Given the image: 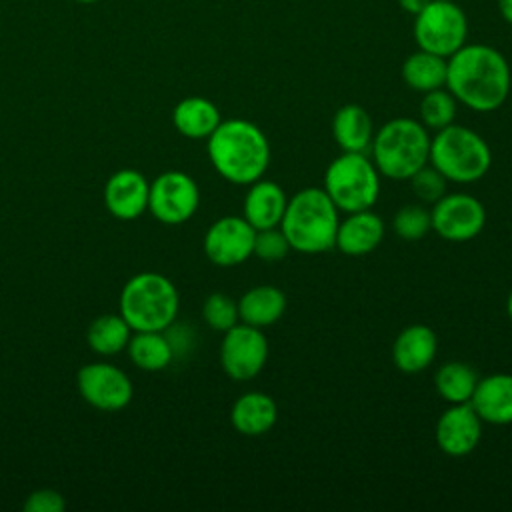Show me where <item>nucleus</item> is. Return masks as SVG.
<instances>
[{"label": "nucleus", "instance_id": "1", "mask_svg": "<svg viewBox=\"0 0 512 512\" xmlns=\"http://www.w3.org/2000/svg\"><path fill=\"white\" fill-rule=\"evenodd\" d=\"M510 86V64L494 46L464 44L448 56L446 88L458 104L474 112L498 110L506 102Z\"/></svg>", "mask_w": 512, "mask_h": 512}, {"label": "nucleus", "instance_id": "2", "mask_svg": "<svg viewBox=\"0 0 512 512\" xmlns=\"http://www.w3.org/2000/svg\"><path fill=\"white\" fill-rule=\"evenodd\" d=\"M208 158L228 182L248 186L270 166V144L262 128L244 118L222 120L208 136Z\"/></svg>", "mask_w": 512, "mask_h": 512}, {"label": "nucleus", "instance_id": "3", "mask_svg": "<svg viewBox=\"0 0 512 512\" xmlns=\"http://www.w3.org/2000/svg\"><path fill=\"white\" fill-rule=\"evenodd\" d=\"M340 210L324 188H302L288 198L280 230L292 250L300 254H322L334 248Z\"/></svg>", "mask_w": 512, "mask_h": 512}, {"label": "nucleus", "instance_id": "4", "mask_svg": "<svg viewBox=\"0 0 512 512\" xmlns=\"http://www.w3.org/2000/svg\"><path fill=\"white\" fill-rule=\"evenodd\" d=\"M430 132L414 118H392L382 124L370 144L372 162L380 176L390 180H410L414 172L428 164Z\"/></svg>", "mask_w": 512, "mask_h": 512}, {"label": "nucleus", "instance_id": "5", "mask_svg": "<svg viewBox=\"0 0 512 512\" xmlns=\"http://www.w3.org/2000/svg\"><path fill=\"white\" fill-rule=\"evenodd\" d=\"M428 164L448 182L472 184L482 180L492 166L488 142L468 126L450 124L430 138Z\"/></svg>", "mask_w": 512, "mask_h": 512}, {"label": "nucleus", "instance_id": "6", "mask_svg": "<svg viewBox=\"0 0 512 512\" xmlns=\"http://www.w3.org/2000/svg\"><path fill=\"white\" fill-rule=\"evenodd\" d=\"M180 296L172 280L158 272L132 276L120 292V316L138 330H166L176 322Z\"/></svg>", "mask_w": 512, "mask_h": 512}, {"label": "nucleus", "instance_id": "7", "mask_svg": "<svg viewBox=\"0 0 512 512\" xmlns=\"http://www.w3.org/2000/svg\"><path fill=\"white\" fill-rule=\"evenodd\" d=\"M322 188L344 214L368 210L380 196V172L364 152H342L328 164Z\"/></svg>", "mask_w": 512, "mask_h": 512}, {"label": "nucleus", "instance_id": "8", "mask_svg": "<svg viewBox=\"0 0 512 512\" xmlns=\"http://www.w3.org/2000/svg\"><path fill=\"white\" fill-rule=\"evenodd\" d=\"M412 34L420 50L448 58L466 44L468 18L454 0H430L414 16Z\"/></svg>", "mask_w": 512, "mask_h": 512}, {"label": "nucleus", "instance_id": "9", "mask_svg": "<svg viewBox=\"0 0 512 512\" xmlns=\"http://www.w3.org/2000/svg\"><path fill=\"white\" fill-rule=\"evenodd\" d=\"M432 230L448 242H468L486 226L484 204L466 192H446L430 208Z\"/></svg>", "mask_w": 512, "mask_h": 512}, {"label": "nucleus", "instance_id": "10", "mask_svg": "<svg viewBox=\"0 0 512 512\" xmlns=\"http://www.w3.org/2000/svg\"><path fill=\"white\" fill-rule=\"evenodd\" d=\"M198 204V184L186 172L168 170L150 182L148 210L162 224H182L190 220Z\"/></svg>", "mask_w": 512, "mask_h": 512}, {"label": "nucleus", "instance_id": "11", "mask_svg": "<svg viewBox=\"0 0 512 512\" xmlns=\"http://www.w3.org/2000/svg\"><path fill=\"white\" fill-rule=\"evenodd\" d=\"M268 360V340L260 328L238 322L220 342V366L228 378L246 382L256 378Z\"/></svg>", "mask_w": 512, "mask_h": 512}, {"label": "nucleus", "instance_id": "12", "mask_svg": "<svg viewBox=\"0 0 512 512\" xmlns=\"http://www.w3.org/2000/svg\"><path fill=\"white\" fill-rule=\"evenodd\" d=\"M80 396L94 408L116 412L130 404L134 388L124 370L108 362H90L76 376Z\"/></svg>", "mask_w": 512, "mask_h": 512}, {"label": "nucleus", "instance_id": "13", "mask_svg": "<svg viewBox=\"0 0 512 512\" xmlns=\"http://www.w3.org/2000/svg\"><path fill=\"white\" fill-rule=\"evenodd\" d=\"M256 230L244 216H222L204 234V254L216 266H238L254 256Z\"/></svg>", "mask_w": 512, "mask_h": 512}, {"label": "nucleus", "instance_id": "14", "mask_svg": "<svg viewBox=\"0 0 512 512\" xmlns=\"http://www.w3.org/2000/svg\"><path fill=\"white\" fill-rule=\"evenodd\" d=\"M482 420L468 402L450 404L438 418L434 438L438 448L452 456L462 458L476 450L482 438Z\"/></svg>", "mask_w": 512, "mask_h": 512}, {"label": "nucleus", "instance_id": "15", "mask_svg": "<svg viewBox=\"0 0 512 512\" xmlns=\"http://www.w3.org/2000/svg\"><path fill=\"white\" fill-rule=\"evenodd\" d=\"M150 182L138 170L114 172L104 186V206L120 220H134L148 210Z\"/></svg>", "mask_w": 512, "mask_h": 512}, {"label": "nucleus", "instance_id": "16", "mask_svg": "<svg viewBox=\"0 0 512 512\" xmlns=\"http://www.w3.org/2000/svg\"><path fill=\"white\" fill-rule=\"evenodd\" d=\"M384 234V220L372 208L348 212L338 222L334 246L346 256H366L380 246Z\"/></svg>", "mask_w": 512, "mask_h": 512}, {"label": "nucleus", "instance_id": "17", "mask_svg": "<svg viewBox=\"0 0 512 512\" xmlns=\"http://www.w3.org/2000/svg\"><path fill=\"white\" fill-rule=\"evenodd\" d=\"M438 354V336L426 324H410L392 342V362L404 374L426 370Z\"/></svg>", "mask_w": 512, "mask_h": 512}, {"label": "nucleus", "instance_id": "18", "mask_svg": "<svg viewBox=\"0 0 512 512\" xmlns=\"http://www.w3.org/2000/svg\"><path fill=\"white\" fill-rule=\"evenodd\" d=\"M468 404L484 424H512V374L496 372L478 378Z\"/></svg>", "mask_w": 512, "mask_h": 512}, {"label": "nucleus", "instance_id": "19", "mask_svg": "<svg viewBox=\"0 0 512 512\" xmlns=\"http://www.w3.org/2000/svg\"><path fill=\"white\" fill-rule=\"evenodd\" d=\"M288 204V196L284 188L274 182L266 180L264 176L256 182L248 184V192L242 204V216L252 224L254 230H266L280 226Z\"/></svg>", "mask_w": 512, "mask_h": 512}, {"label": "nucleus", "instance_id": "20", "mask_svg": "<svg viewBox=\"0 0 512 512\" xmlns=\"http://www.w3.org/2000/svg\"><path fill=\"white\" fill-rule=\"evenodd\" d=\"M278 420V404L270 394L250 390L240 394L230 408V422L242 436H262L274 428Z\"/></svg>", "mask_w": 512, "mask_h": 512}, {"label": "nucleus", "instance_id": "21", "mask_svg": "<svg viewBox=\"0 0 512 512\" xmlns=\"http://www.w3.org/2000/svg\"><path fill=\"white\" fill-rule=\"evenodd\" d=\"M286 312V296L272 284H260L246 290L238 300L240 322L254 328H268L276 324Z\"/></svg>", "mask_w": 512, "mask_h": 512}, {"label": "nucleus", "instance_id": "22", "mask_svg": "<svg viewBox=\"0 0 512 512\" xmlns=\"http://www.w3.org/2000/svg\"><path fill=\"white\" fill-rule=\"evenodd\" d=\"M332 136L342 152H366L374 138L370 114L360 104H344L334 112Z\"/></svg>", "mask_w": 512, "mask_h": 512}, {"label": "nucleus", "instance_id": "23", "mask_svg": "<svg viewBox=\"0 0 512 512\" xmlns=\"http://www.w3.org/2000/svg\"><path fill=\"white\" fill-rule=\"evenodd\" d=\"M222 122L218 106L204 96L182 98L172 110L174 128L192 140L208 138Z\"/></svg>", "mask_w": 512, "mask_h": 512}, {"label": "nucleus", "instance_id": "24", "mask_svg": "<svg viewBox=\"0 0 512 512\" xmlns=\"http://www.w3.org/2000/svg\"><path fill=\"white\" fill-rule=\"evenodd\" d=\"M446 68L448 58L418 48L402 62L400 74L408 88L424 94L446 86Z\"/></svg>", "mask_w": 512, "mask_h": 512}, {"label": "nucleus", "instance_id": "25", "mask_svg": "<svg viewBox=\"0 0 512 512\" xmlns=\"http://www.w3.org/2000/svg\"><path fill=\"white\" fill-rule=\"evenodd\" d=\"M132 364L144 372L164 370L172 360V348L164 330H138L126 344Z\"/></svg>", "mask_w": 512, "mask_h": 512}, {"label": "nucleus", "instance_id": "26", "mask_svg": "<svg viewBox=\"0 0 512 512\" xmlns=\"http://www.w3.org/2000/svg\"><path fill=\"white\" fill-rule=\"evenodd\" d=\"M476 382L478 374L474 372V368L460 360L444 362L434 374V388L438 396L448 404L470 402Z\"/></svg>", "mask_w": 512, "mask_h": 512}, {"label": "nucleus", "instance_id": "27", "mask_svg": "<svg viewBox=\"0 0 512 512\" xmlns=\"http://www.w3.org/2000/svg\"><path fill=\"white\" fill-rule=\"evenodd\" d=\"M132 336V328L128 322L118 314H102L90 322L86 340L92 352L100 356H114L126 350V344Z\"/></svg>", "mask_w": 512, "mask_h": 512}, {"label": "nucleus", "instance_id": "28", "mask_svg": "<svg viewBox=\"0 0 512 512\" xmlns=\"http://www.w3.org/2000/svg\"><path fill=\"white\" fill-rule=\"evenodd\" d=\"M456 110H458V102L456 98L450 94V90L446 86L424 92L422 100H420V108H418V120L428 128V130H442L450 124H454L456 118Z\"/></svg>", "mask_w": 512, "mask_h": 512}, {"label": "nucleus", "instance_id": "29", "mask_svg": "<svg viewBox=\"0 0 512 512\" xmlns=\"http://www.w3.org/2000/svg\"><path fill=\"white\" fill-rule=\"evenodd\" d=\"M392 228H394L398 238L408 240V242H416L432 230L430 210L422 202L420 204H404L394 214Z\"/></svg>", "mask_w": 512, "mask_h": 512}, {"label": "nucleus", "instance_id": "30", "mask_svg": "<svg viewBox=\"0 0 512 512\" xmlns=\"http://www.w3.org/2000/svg\"><path fill=\"white\" fill-rule=\"evenodd\" d=\"M202 318L212 330L226 332L240 322L238 300L224 292H212L202 304Z\"/></svg>", "mask_w": 512, "mask_h": 512}, {"label": "nucleus", "instance_id": "31", "mask_svg": "<svg viewBox=\"0 0 512 512\" xmlns=\"http://www.w3.org/2000/svg\"><path fill=\"white\" fill-rule=\"evenodd\" d=\"M408 182L412 186L414 196L422 204H434L438 198H442L446 194V184H448V180L432 164L422 166L418 172L410 176Z\"/></svg>", "mask_w": 512, "mask_h": 512}, {"label": "nucleus", "instance_id": "32", "mask_svg": "<svg viewBox=\"0 0 512 512\" xmlns=\"http://www.w3.org/2000/svg\"><path fill=\"white\" fill-rule=\"evenodd\" d=\"M290 244L282 230L276 228H266V230H256L254 238V256H258L264 262H278L286 258L290 252Z\"/></svg>", "mask_w": 512, "mask_h": 512}, {"label": "nucleus", "instance_id": "33", "mask_svg": "<svg viewBox=\"0 0 512 512\" xmlns=\"http://www.w3.org/2000/svg\"><path fill=\"white\" fill-rule=\"evenodd\" d=\"M64 506H66L64 496L52 488L36 490L24 502L26 512H60L64 510Z\"/></svg>", "mask_w": 512, "mask_h": 512}, {"label": "nucleus", "instance_id": "34", "mask_svg": "<svg viewBox=\"0 0 512 512\" xmlns=\"http://www.w3.org/2000/svg\"><path fill=\"white\" fill-rule=\"evenodd\" d=\"M168 342H170V348H172V354L174 358H180L184 354H188L194 346V332L184 326V324H170L166 330H164Z\"/></svg>", "mask_w": 512, "mask_h": 512}, {"label": "nucleus", "instance_id": "35", "mask_svg": "<svg viewBox=\"0 0 512 512\" xmlns=\"http://www.w3.org/2000/svg\"><path fill=\"white\" fill-rule=\"evenodd\" d=\"M428 2H430V0H398L400 8H402L404 12H408V14H412V16H416Z\"/></svg>", "mask_w": 512, "mask_h": 512}, {"label": "nucleus", "instance_id": "36", "mask_svg": "<svg viewBox=\"0 0 512 512\" xmlns=\"http://www.w3.org/2000/svg\"><path fill=\"white\" fill-rule=\"evenodd\" d=\"M500 16L512 26V0H496Z\"/></svg>", "mask_w": 512, "mask_h": 512}, {"label": "nucleus", "instance_id": "37", "mask_svg": "<svg viewBox=\"0 0 512 512\" xmlns=\"http://www.w3.org/2000/svg\"><path fill=\"white\" fill-rule=\"evenodd\" d=\"M506 312H508V318L512 320V292L508 294V300H506Z\"/></svg>", "mask_w": 512, "mask_h": 512}, {"label": "nucleus", "instance_id": "38", "mask_svg": "<svg viewBox=\"0 0 512 512\" xmlns=\"http://www.w3.org/2000/svg\"><path fill=\"white\" fill-rule=\"evenodd\" d=\"M76 2H80V4H94V2H98V0H76Z\"/></svg>", "mask_w": 512, "mask_h": 512}, {"label": "nucleus", "instance_id": "39", "mask_svg": "<svg viewBox=\"0 0 512 512\" xmlns=\"http://www.w3.org/2000/svg\"><path fill=\"white\" fill-rule=\"evenodd\" d=\"M454 2H456V0H454Z\"/></svg>", "mask_w": 512, "mask_h": 512}]
</instances>
